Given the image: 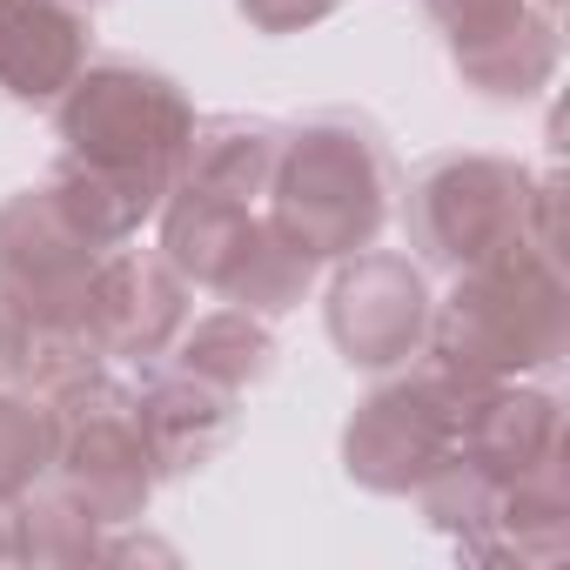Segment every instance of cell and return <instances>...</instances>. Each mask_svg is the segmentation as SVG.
Listing matches in <instances>:
<instances>
[{"instance_id": "cell-16", "label": "cell", "mask_w": 570, "mask_h": 570, "mask_svg": "<svg viewBox=\"0 0 570 570\" xmlns=\"http://www.w3.org/2000/svg\"><path fill=\"white\" fill-rule=\"evenodd\" d=\"M275 148H282V128L262 121V115H208V121H195L181 181L262 208L268 175H275Z\"/></svg>"}, {"instance_id": "cell-8", "label": "cell", "mask_w": 570, "mask_h": 570, "mask_svg": "<svg viewBox=\"0 0 570 570\" xmlns=\"http://www.w3.org/2000/svg\"><path fill=\"white\" fill-rule=\"evenodd\" d=\"M423 8L450 41L463 88H476L483 101H530L550 88L563 61L557 8L543 0H423Z\"/></svg>"}, {"instance_id": "cell-2", "label": "cell", "mask_w": 570, "mask_h": 570, "mask_svg": "<svg viewBox=\"0 0 570 570\" xmlns=\"http://www.w3.org/2000/svg\"><path fill=\"white\" fill-rule=\"evenodd\" d=\"M563 343H570V289H563L557 248L517 242V248L450 275V296L430 303L423 356L476 396L490 383L550 370L563 356Z\"/></svg>"}, {"instance_id": "cell-4", "label": "cell", "mask_w": 570, "mask_h": 570, "mask_svg": "<svg viewBox=\"0 0 570 570\" xmlns=\"http://www.w3.org/2000/svg\"><path fill=\"white\" fill-rule=\"evenodd\" d=\"M403 195V235L423 268H476L537 235V175L510 155H443ZM550 248V242H543Z\"/></svg>"}, {"instance_id": "cell-11", "label": "cell", "mask_w": 570, "mask_h": 570, "mask_svg": "<svg viewBox=\"0 0 570 570\" xmlns=\"http://www.w3.org/2000/svg\"><path fill=\"white\" fill-rule=\"evenodd\" d=\"M95 55L81 0H0V95L48 108L61 101Z\"/></svg>"}, {"instance_id": "cell-22", "label": "cell", "mask_w": 570, "mask_h": 570, "mask_svg": "<svg viewBox=\"0 0 570 570\" xmlns=\"http://www.w3.org/2000/svg\"><path fill=\"white\" fill-rule=\"evenodd\" d=\"M81 8H88V0H81Z\"/></svg>"}, {"instance_id": "cell-10", "label": "cell", "mask_w": 570, "mask_h": 570, "mask_svg": "<svg viewBox=\"0 0 570 570\" xmlns=\"http://www.w3.org/2000/svg\"><path fill=\"white\" fill-rule=\"evenodd\" d=\"M108 248H95L48 188H21L0 202V282L41 316V323H81L95 262Z\"/></svg>"}, {"instance_id": "cell-14", "label": "cell", "mask_w": 570, "mask_h": 570, "mask_svg": "<svg viewBox=\"0 0 570 570\" xmlns=\"http://www.w3.org/2000/svg\"><path fill=\"white\" fill-rule=\"evenodd\" d=\"M155 222H161L168 268L188 282V289H215V296H228V282L242 275V262H248V248L262 235V208L188 188V181H175V195L161 202Z\"/></svg>"}, {"instance_id": "cell-12", "label": "cell", "mask_w": 570, "mask_h": 570, "mask_svg": "<svg viewBox=\"0 0 570 570\" xmlns=\"http://www.w3.org/2000/svg\"><path fill=\"white\" fill-rule=\"evenodd\" d=\"M456 456L476 463L497 483L563 456V396L537 390L523 376L517 383H490L483 396H470V410L456 423Z\"/></svg>"}, {"instance_id": "cell-5", "label": "cell", "mask_w": 570, "mask_h": 570, "mask_svg": "<svg viewBox=\"0 0 570 570\" xmlns=\"http://www.w3.org/2000/svg\"><path fill=\"white\" fill-rule=\"evenodd\" d=\"M55 410V483L88 503L108 530L115 523H141L155 483H161V463L148 450V430H141V410H135V383L115 376V363L61 383L48 396Z\"/></svg>"}, {"instance_id": "cell-1", "label": "cell", "mask_w": 570, "mask_h": 570, "mask_svg": "<svg viewBox=\"0 0 570 570\" xmlns=\"http://www.w3.org/2000/svg\"><path fill=\"white\" fill-rule=\"evenodd\" d=\"M195 121V101L161 68L88 61L81 81L55 101L61 161L41 188L95 248H121L175 195Z\"/></svg>"}, {"instance_id": "cell-19", "label": "cell", "mask_w": 570, "mask_h": 570, "mask_svg": "<svg viewBox=\"0 0 570 570\" xmlns=\"http://www.w3.org/2000/svg\"><path fill=\"white\" fill-rule=\"evenodd\" d=\"M55 470V410L48 396L0 383V503L28 497L41 476Z\"/></svg>"}, {"instance_id": "cell-15", "label": "cell", "mask_w": 570, "mask_h": 570, "mask_svg": "<svg viewBox=\"0 0 570 570\" xmlns=\"http://www.w3.org/2000/svg\"><path fill=\"white\" fill-rule=\"evenodd\" d=\"M570 550V456H550L497 490L483 563H557Z\"/></svg>"}, {"instance_id": "cell-6", "label": "cell", "mask_w": 570, "mask_h": 570, "mask_svg": "<svg viewBox=\"0 0 570 570\" xmlns=\"http://www.w3.org/2000/svg\"><path fill=\"white\" fill-rule=\"evenodd\" d=\"M463 410H470V390L456 376H443L430 356L403 363V376L376 383L356 403L350 430H343V470H350V483H363L376 497H416L436 476V463L456 450Z\"/></svg>"}, {"instance_id": "cell-9", "label": "cell", "mask_w": 570, "mask_h": 570, "mask_svg": "<svg viewBox=\"0 0 570 570\" xmlns=\"http://www.w3.org/2000/svg\"><path fill=\"white\" fill-rule=\"evenodd\" d=\"M81 330L101 350V363H155L188 330V282L168 268L161 248H108L95 262Z\"/></svg>"}, {"instance_id": "cell-17", "label": "cell", "mask_w": 570, "mask_h": 570, "mask_svg": "<svg viewBox=\"0 0 570 570\" xmlns=\"http://www.w3.org/2000/svg\"><path fill=\"white\" fill-rule=\"evenodd\" d=\"M188 376H202V383H215V390H228V396H248L268 370H275V336H268V323L262 316H248V309H208L202 323L188 316V330L175 336V350H168Z\"/></svg>"}, {"instance_id": "cell-3", "label": "cell", "mask_w": 570, "mask_h": 570, "mask_svg": "<svg viewBox=\"0 0 570 570\" xmlns=\"http://www.w3.org/2000/svg\"><path fill=\"white\" fill-rule=\"evenodd\" d=\"M396 188L403 175L370 121L316 115V121L282 128L262 215L323 268L383 235V222L396 215Z\"/></svg>"}, {"instance_id": "cell-13", "label": "cell", "mask_w": 570, "mask_h": 570, "mask_svg": "<svg viewBox=\"0 0 570 570\" xmlns=\"http://www.w3.org/2000/svg\"><path fill=\"white\" fill-rule=\"evenodd\" d=\"M135 410H141V430H148V450H155L161 476H181V470L215 463L235 443V430H242V396L188 376L181 363L141 376L135 383Z\"/></svg>"}, {"instance_id": "cell-20", "label": "cell", "mask_w": 570, "mask_h": 570, "mask_svg": "<svg viewBox=\"0 0 570 570\" xmlns=\"http://www.w3.org/2000/svg\"><path fill=\"white\" fill-rule=\"evenodd\" d=\"M41 316L0 282V383H21L28 390V376H35V356H41Z\"/></svg>"}, {"instance_id": "cell-21", "label": "cell", "mask_w": 570, "mask_h": 570, "mask_svg": "<svg viewBox=\"0 0 570 570\" xmlns=\"http://www.w3.org/2000/svg\"><path fill=\"white\" fill-rule=\"evenodd\" d=\"M343 0H235V14L255 28V35H303L316 21H330Z\"/></svg>"}, {"instance_id": "cell-18", "label": "cell", "mask_w": 570, "mask_h": 570, "mask_svg": "<svg viewBox=\"0 0 570 570\" xmlns=\"http://www.w3.org/2000/svg\"><path fill=\"white\" fill-rule=\"evenodd\" d=\"M101 517L75 503L55 476H41L21 497V563H95L101 550Z\"/></svg>"}, {"instance_id": "cell-7", "label": "cell", "mask_w": 570, "mask_h": 570, "mask_svg": "<svg viewBox=\"0 0 570 570\" xmlns=\"http://www.w3.org/2000/svg\"><path fill=\"white\" fill-rule=\"evenodd\" d=\"M430 275L416 255L396 248H356L336 262L330 296H323V323L330 343L350 370H403L410 356H423L430 336Z\"/></svg>"}]
</instances>
